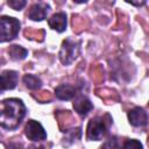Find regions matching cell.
<instances>
[{
    "instance_id": "6da1fadb",
    "label": "cell",
    "mask_w": 149,
    "mask_h": 149,
    "mask_svg": "<svg viewBox=\"0 0 149 149\" xmlns=\"http://www.w3.org/2000/svg\"><path fill=\"white\" fill-rule=\"evenodd\" d=\"M26 115V107L20 99L10 98L1 101L0 123L6 129H15L20 126Z\"/></svg>"
},
{
    "instance_id": "7a4b0ae2",
    "label": "cell",
    "mask_w": 149,
    "mask_h": 149,
    "mask_svg": "<svg viewBox=\"0 0 149 149\" xmlns=\"http://www.w3.org/2000/svg\"><path fill=\"white\" fill-rule=\"evenodd\" d=\"M20 30V22L15 17L1 16L0 17V40L1 42L15 38Z\"/></svg>"
},
{
    "instance_id": "3957f363",
    "label": "cell",
    "mask_w": 149,
    "mask_h": 149,
    "mask_svg": "<svg viewBox=\"0 0 149 149\" xmlns=\"http://www.w3.org/2000/svg\"><path fill=\"white\" fill-rule=\"evenodd\" d=\"M79 54V44L71 40H65L59 50V59L64 65L71 64Z\"/></svg>"
},
{
    "instance_id": "277c9868",
    "label": "cell",
    "mask_w": 149,
    "mask_h": 149,
    "mask_svg": "<svg viewBox=\"0 0 149 149\" xmlns=\"http://www.w3.org/2000/svg\"><path fill=\"white\" fill-rule=\"evenodd\" d=\"M107 132V126L102 118H93L90 120L86 129V136L91 141L101 140Z\"/></svg>"
},
{
    "instance_id": "5b68a950",
    "label": "cell",
    "mask_w": 149,
    "mask_h": 149,
    "mask_svg": "<svg viewBox=\"0 0 149 149\" xmlns=\"http://www.w3.org/2000/svg\"><path fill=\"white\" fill-rule=\"evenodd\" d=\"M26 136L31 141H43L47 139V133L42 125L35 120H29L24 127Z\"/></svg>"
},
{
    "instance_id": "8992f818",
    "label": "cell",
    "mask_w": 149,
    "mask_h": 149,
    "mask_svg": "<svg viewBox=\"0 0 149 149\" xmlns=\"http://www.w3.org/2000/svg\"><path fill=\"white\" fill-rule=\"evenodd\" d=\"M128 120H129L130 125H133L135 127H142V126L147 125L148 116L143 108L135 107L128 112Z\"/></svg>"
},
{
    "instance_id": "52a82bcc",
    "label": "cell",
    "mask_w": 149,
    "mask_h": 149,
    "mask_svg": "<svg viewBox=\"0 0 149 149\" xmlns=\"http://www.w3.org/2000/svg\"><path fill=\"white\" fill-rule=\"evenodd\" d=\"M49 9H50V7L45 2H37L30 7L28 16L33 21H42L47 17Z\"/></svg>"
},
{
    "instance_id": "ba28073f",
    "label": "cell",
    "mask_w": 149,
    "mask_h": 149,
    "mask_svg": "<svg viewBox=\"0 0 149 149\" xmlns=\"http://www.w3.org/2000/svg\"><path fill=\"white\" fill-rule=\"evenodd\" d=\"M17 73L13 70H6L1 73V91L12 90L17 84Z\"/></svg>"
},
{
    "instance_id": "9c48e42d",
    "label": "cell",
    "mask_w": 149,
    "mask_h": 149,
    "mask_svg": "<svg viewBox=\"0 0 149 149\" xmlns=\"http://www.w3.org/2000/svg\"><path fill=\"white\" fill-rule=\"evenodd\" d=\"M55 94L61 100H70L76 97L77 90L74 86H72L70 84H61L56 87Z\"/></svg>"
},
{
    "instance_id": "30bf717a",
    "label": "cell",
    "mask_w": 149,
    "mask_h": 149,
    "mask_svg": "<svg viewBox=\"0 0 149 149\" xmlns=\"http://www.w3.org/2000/svg\"><path fill=\"white\" fill-rule=\"evenodd\" d=\"M49 27L58 33H62L66 28V15L64 13H56L48 20Z\"/></svg>"
},
{
    "instance_id": "8fae6325",
    "label": "cell",
    "mask_w": 149,
    "mask_h": 149,
    "mask_svg": "<svg viewBox=\"0 0 149 149\" xmlns=\"http://www.w3.org/2000/svg\"><path fill=\"white\" fill-rule=\"evenodd\" d=\"M73 108L74 111L80 114V115H86L88 112H91V109L93 108L92 102L90 101V99H87L86 97H78L74 99L73 101Z\"/></svg>"
},
{
    "instance_id": "7c38bea8",
    "label": "cell",
    "mask_w": 149,
    "mask_h": 149,
    "mask_svg": "<svg viewBox=\"0 0 149 149\" xmlns=\"http://www.w3.org/2000/svg\"><path fill=\"white\" fill-rule=\"evenodd\" d=\"M8 54L10 56L12 59L14 61H21L23 58H26V56L28 55V51L22 48L21 45H12L9 49H8Z\"/></svg>"
},
{
    "instance_id": "4fadbf2b",
    "label": "cell",
    "mask_w": 149,
    "mask_h": 149,
    "mask_svg": "<svg viewBox=\"0 0 149 149\" xmlns=\"http://www.w3.org/2000/svg\"><path fill=\"white\" fill-rule=\"evenodd\" d=\"M23 83L24 85L30 90H37L41 87L42 81L40 78H37L34 74H24L23 76Z\"/></svg>"
},
{
    "instance_id": "5bb4252c",
    "label": "cell",
    "mask_w": 149,
    "mask_h": 149,
    "mask_svg": "<svg viewBox=\"0 0 149 149\" xmlns=\"http://www.w3.org/2000/svg\"><path fill=\"white\" fill-rule=\"evenodd\" d=\"M123 149H142V144H141L140 141L134 140V139H130V140H127L125 142Z\"/></svg>"
},
{
    "instance_id": "9a60e30c",
    "label": "cell",
    "mask_w": 149,
    "mask_h": 149,
    "mask_svg": "<svg viewBox=\"0 0 149 149\" xmlns=\"http://www.w3.org/2000/svg\"><path fill=\"white\" fill-rule=\"evenodd\" d=\"M8 6L15 10H21L24 6H26V1L24 0H8L7 1Z\"/></svg>"
},
{
    "instance_id": "2e32d148",
    "label": "cell",
    "mask_w": 149,
    "mask_h": 149,
    "mask_svg": "<svg viewBox=\"0 0 149 149\" xmlns=\"http://www.w3.org/2000/svg\"><path fill=\"white\" fill-rule=\"evenodd\" d=\"M109 146V149H114L115 147H116V139H109L108 140V142L106 143V147H108Z\"/></svg>"
},
{
    "instance_id": "e0dca14e",
    "label": "cell",
    "mask_w": 149,
    "mask_h": 149,
    "mask_svg": "<svg viewBox=\"0 0 149 149\" xmlns=\"http://www.w3.org/2000/svg\"><path fill=\"white\" fill-rule=\"evenodd\" d=\"M7 149H22V146L19 143H10Z\"/></svg>"
},
{
    "instance_id": "ac0fdd59",
    "label": "cell",
    "mask_w": 149,
    "mask_h": 149,
    "mask_svg": "<svg viewBox=\"0 0 149 149\" xmlns=\"http://www.w3.org/2000/svg\"><path fill=\"white\" fill-rule=\"evenodd\" d=\"M128 3L130 5H135V6H141V5H144V1H140V2H135V1H127Z\"/></svg>"
},
{
    "instance_id": "d6986e66",
    "label": "cell",
    "mask_w": 149,
    "mask_h": 149,
    "mask_svg": "<svg viewBox=\"0 0 149 149\" xmlns=\"http://www.w3.org/2000/svg\"><path fill=\"white\" fill-rule=\"evenodd\" d=\"M29 149H44L43 147H35V146H31Z\"/></svg>"
}]
</instances>
